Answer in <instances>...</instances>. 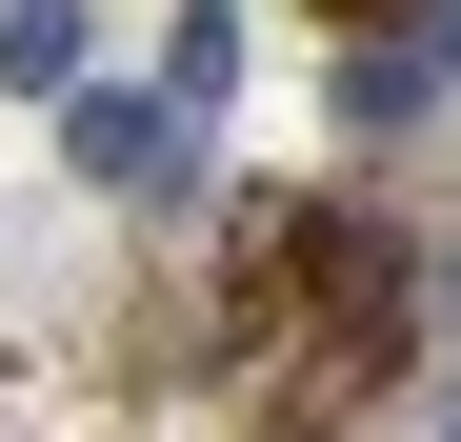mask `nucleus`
<instances>
[{
	"instance_id": "nucleus-2",
	"label": "nucleus",
	"mask_w": 461,
	"mask_h": 442,
	"mask_svg": "<svg viewBox=\"0 0 461 442\" xmlns=\"http://www.w3.org/2000/svg\"><path fill=\"white\" fill-rule=\"evenodd\" d=\"M161 101H181V121H221V101H241V0H181V41H161Z\"/></svg>"
},
{
	"instance_id": "nucleus-3",
	"label": "nucleus",
	"mask_w": 461,
	"mask_h": 442,
	"mask_svg": "<svg viewBox=\"0 0 461 442\" xmlns=\"http://www.w3.org/2000/svg\"><path fill=\"white\" fill-rule=\"evenodd\" d=\"M0 81H41V101H81V0H0Z\"/></svg>"
},
{
	"instance_id": "nucleus-6",
	"label": "nucleus",
	"mask_w": 461,
	"mask_h": 442,
	"mask_svg": "<svg viewBox=\"0 0 461 442\" xmlns=\"http://www.w3.org/2000/svg\"><path fill=\"white\" fill-rule=\"evenodd\" d=\"M441 302H461V281H441Z\"/></svg>"
},
{
	"instance_id": "nucleus-5",
	"label": "nucleus",
	"mask_w": 461,
	"mask_h": 442,
	"mask_svg": "<svg viewBox=\"0 0 461 442\" xmlns=\"http://www.w3.org/2000/svg\"><path fill=\"white\" fill-rule=\"evenodd\" d=\"M321 21H402V0H321Z\"/></svg>"
},
{
	"instance_id": "nucleus-1",
	"label": "nucleus",
	"mask_w": 461,
	"mask_h": 442,
	"mask_svg": "<svg viewBox=\"0 0 461 442\" xmlns=\"http://www.w3.org/2000/svg\"><path fill=\"white\" fill-rule=\"evenodd\" d=\"M60 161H81L101 201H181V181H201V121H181V101H121V81H81V101H60Z\"/></svg>"
},
{
	"instance_id": "nucleus-4",
	"label": "nucleus",
	"mask_w": 461,
	"mask_h": 442,
	"mask_svg": "<svg viewBox=\"0 0 461 442\" xmlns=\"http://www.w3.org/2000/svg\"><path fill=\"white\" fill-rule=\"evenodd\" d=\"M421 21H441V41H421V60H441V81H461V0H421Z\"/></svg>"
}]
</instances>
